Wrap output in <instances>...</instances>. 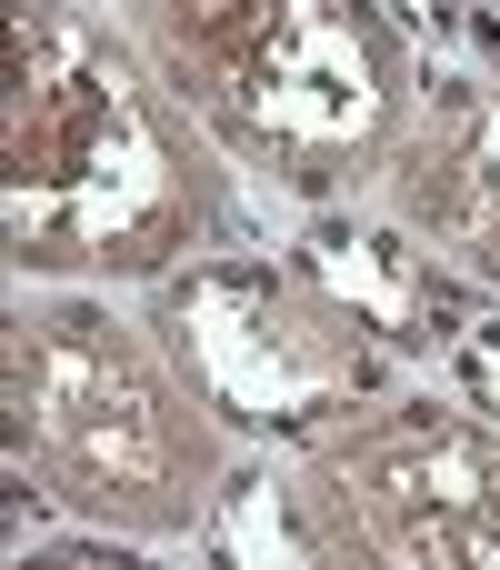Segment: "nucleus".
<instances>
[{
	"label": "nucleus",
	"mask_w": 500,
	"mask_h": 570,
	"mask_svg": "<svg viewBox=\"0 0 500 570\" xmlns=\"http://www.w3.org/2000/svg\"><path fill=\"white\" fill-rule=\"evenodd\" d=\"M150 321L180 351V371L200 381V401L231 431L281 441V451L371 411L391 381L381 321L341 281H321L311 261H281V250L180 261L170 281H150Z\"/></svg>",
	"instance_id": "4"
},
{
	"label": "nucleus",
	"mask_w": 500,
	"mask_h": 570,
	"mask_svg": "<svg viewBox=\"0 0 500 570\" xmlns=\"http://www.w3.org/2000/svg\"><path fill=\"white\" fill-rule=\"evenodd\" d=\"M10 481L100 541H190L231 481V421L150 311L90 281H20L0 321Z\"/></svg>",
	"instance_id": "2"
},
{
	"label": "nucleus",
	"mask_w": 500,
	"mask_h": 570,
	"mask_svg": "<svg viewBox=\"0 0 500 570\" xmlns=\"http://www.w3.org/2000/svg\"><path fill=\"white\" fill-rule=\"evenodd\" d=\"M381 210L411 240V261H431L441 281H471V291L500 301V60L421 70L411 130H401L391 180H381Z\"/></svg>",
	"instance_id": "6"
},
{
	"label": "nucleus",
	"mask_w": 500,
	"mask_h": 570,
	"mask_svg": "<svg viewBox=\"0 0 500 570\" xmlns=\"http://www.w3.org/2000/svg\"><path fill=\"white\" fill-rule=\"evenodd\" d=\"M120 30L271 200L351 210L391 180L421 50L381 0H120Z\"/></svg>",
	"instance_id": "3"
},
{
	"label": "nucleus",
	"mask_w": 500,
	"mask_h": 570,
	"mask_svg": "<svg viewBox=\"0 0 500 570\" xmlns=\"http://www.w3.org/2000/svg\"><path fill=\"white\" fill-rule=\"evenodd\" d=\"M0 230L20 281L150 291L231 240V160L140 60L120 10L10 0Z\"/></svg>",
	"instance_id": "1"
},
{
	"label": "nucleus",
	"mask_w": 500,
	"mask_h": 570,
	"mask_svg": "<svg viewBox=\"0 0 500 570\" xmlns=\"http://www.w3.org/2000/svg\"><path fill=\"white\" fill-rule=\"evenodd\" d=\"M281 531L361 570H500V421L371 401L281 461Z\"/></svg>",
	"instance_id": "5"
}]
</instances>
